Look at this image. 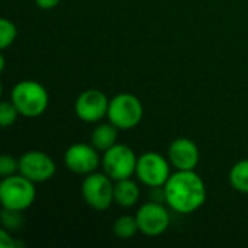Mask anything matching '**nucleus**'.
I'll use <instances>...</instances> for the list:
<instances>
[{
	"label": "nucleus",
	"mask_w": 248,
	"mask_h": 248,
	"mask_svg": "<svg viewBox=\"0 0 248 248\" xmlns=\"http://www.w3.org/2000/svg\"><path fill=\"white\" fill-rule=\"evenodd\" d=\"M64 166L74 174L87 176L102 166L99 151L92 144L76 142L64 153Z\"/></svg>",
	"instance_id": "nucleus-11"
},
{
	"label": "nucleus",
	"mask_w": 248,
	"mask_h": 248,
	"mask_svg": "<svg viewBox=\"0 0 248 248\" xmlns=\"http://www.w3.org/2000/svg\"><path fill=\"white\" fill-rule=\"evenodd\" d=\"M61 0H35V4L42 10H51L60 4Z\"/></svg>",
	"instance_id": "nucleus-22"
},
{
	"label": "nucleus",
	"mask_w": 248,
	"mask_h": 248,
	"mask_svg": "<svg viewBox=\"0 0 248 248\" xmlns=\"http://www.w3.org/2000/svg\"><path fill=\"white\" fill-rule=\"evenodd\" d=\"M170 169L171 163L169 161V158H166L160 153L148 151L138 157L135 176L144 186L158 189L163 187L171 176Z\"/></svg>",
	"instance_id": "nucleus-6"
},
{
	"label": "nucleus",
	"mask_w": 248,
	"mask_h": 248,
	"mask_svg": "<svg viewBox=\"0 0 248 248\" xmlns=\"http://www.w3.org/2000/svg\"><path fill=\"white\" fill-rule=\"evenodd\" d=\"M81 196L94 211H106L115 203V180L105 171H93L81 182Z\"/></svg>",
	"instance_id": "nucleus-5"
},
{
	"label": "nucleus",
	"mask_w": 248,
	"mask_h": 248,
	"mask_svg": "<svg viewBox=\"0 0 248 248\" xmlns=\"http://www.w3.org/2000/svg\"><path fill=\"white\" fill-rule=\"evenodd\" d=\"M10 102L25 118H38L44 115L49 105L46 89L35 80H20L10 90Z\"/></svg>",
	"instance_id": "nucleus-2"
},
{
	"label": "nucleus",
	"mask_w": 248,
	"mask_h": 248,
	"mask_svg": "<svg viewBox=\"0 0 248 248\" xmlns=\"http://www.w3.org/2000/svg\"><path fill=\"white\" fill-rule=\"evenodd\" d=\"M118 128L112 122H99L96 128L92 132L90 137V144L97 150V151H108L112 148L115 144H118Z\"/></svg>",
	"instance_id": "nucleus-13"
},
{
	"label": "nucleus",
	"mask_w": 248,
	"mask_h": 248,
	"mask_svg": "<svg viewBox=\"0 0 248 248\" xmlns=\"http://www.w3.org/2000/svg\"><path fill=\"white\" fill-rule=\"evenodd\" d=\"M138 155L125 144H115L102 155V169L112 180L129 179L135 174Z\"/></svg>",
	"instance_id": "nucleus-7"
},
{
	"label": "nucleus",
	"mask_w": 248,
	"mask_h": 248,
	"mask_svg": "<svg viewBox=\"0 0 248 248\" xmlns=\"http://www.w3.org/2000/svg\"><path fill=\"white\" fill-rule=\"evenodd\" d=\"M140 232L147 237L163 235L171 222L170 212L166 206L157 202H147L141 205L135 214Z\"/></svg>",
	"instance_id": "nucleus-10"
},
{
	"label": "nucleus",
	"mask_w": 248,
	"mask_h": 248,
	"mask_svg": "<svg viewBox=\"0 0 248 248\" xmlns=\"http://www.w3.org/2000/svg\"><path fill=\"white\" fill-rule=\"evenodd\" d=\"M0 247L1 248H13L15 247V241L12 240L9 231L6 228H3L0 231Z\"/></svg>",
	"instance_id": "nucleus-21"
},
{
	"label": "nucleus",
	"mask_w": 248,
	"mask_h": 248,
	"mask_svg": "<svg viewBox=\"0 0 248 248\" xmlns=\"http://www.w3.org/2000/svg\"><path fill=\"white\" fill-rule=\"evenodd\" d=\"M167 158L176 170H196L201 161V151L193 140L182 137L170 144Z\"/></svg>",
	"instance_id": "nucleus-12"
},
{
	"label": "nucleus",
	"mask_w": 248,
	"mask_h": 248,
	"mask_svg": "<svg viewBox=\"0 0 248 248\" xmlns=\"http://www.w3.org/2000/svg\"><path fill=\"white\" fill-rule=\"evenodd\" d=\"M230 185L240 193L248 195V158L235 163L228 174Z\"/></svg>",
	"instance_id": "nucleus-15"
},
{
	"label": "nucleus",
	"mask_w": 248,
	"mask_h": 248,
	"mask_svg": "<svg viewBox=\"0 0 248 248\" xmlns=\"http://www.w3.org/2000/svg\"><path fill=\"white\" fill-rule=\"evenodd\" d=\"M19 173L36 185L51 180L57 173V166L46 153L31 150L19 157Z\"/></svg>",
	"instance_id": "nucleus-9"
},
{
	"label": "nucleus",
	"mask_w": 248,
	"mask_h": 248,
	"mask_svg": "<svg viewBox=\"0 0 248 248\" xmlns=\"http://www.w3.org/2000/svg\"><path fill=\"white\" fill-rule=\"evenodd\" d=\"M19 173V158L16 160L15 157L9 154H3L0 158V174L1 177H7L12 174Z\"/></svg>",
	"instance_id": "nucleus-19"
},
{
	"label": "nucleus",
	"mask_w": 248,
	"mask_h": 248,
	"mask_svg": "<svg viewBox=\"0 0 248 248\" xmlns=\"http://www.w3.org/2000/svg\"><path fill=\"white\" fill-rule=\"evenodd\" d=\"M141 196L140 186L135 180L122 179L115 182V203L122 208H132L138 203Z\"/></svg>",
	"instance_id": "nucleus-14"
},
{
	"label": "nucleus",
	"mask_w": 248,
	"mask_h": 248,
	"mask_svg": "<svg viewBox=\"0 0 248 248\" xmlns=\"http://www.w3.org/2000/svg\"><path fill=\"white\" fill-rule=\"evenodd\" d=\"M144 118V105L138 96L132 93H119L109 102L108 121L119 131L137 128Z\"/></svg>",
	"instance_id": "nucleus-4"
},
{
	"label": "nucleus",
	"mask_w": 248,
	"mask_h": 248,
	"mask_svg": "<svg viewBox=\"0 0 248 248\" xmlns=\"http://www.w3.org/2000/svg\"><path fill=\"white\" fill-rule=\"evenodd\" d=\"M163 196L170 209L189 215L205 205L208 190L203 179L195 170H176L163 186Z\"/></svg>",
	"instance_id": "nucleus-1"
},
{
	"label": "nucleus",
	"mask_w": 248,
	"mask_h": 248,
	"mask_svg": "<svg viewBox=\"0 0 248 248\" xmlns=\"http://www.w3.org/2000/svg\"><path fill=\"white\" fill-rule=\"evenodd\" d=\"M19 110L12 102H1L0 103V125L3 128L12 126L19 116Z\"/></svg>",
	"instance_id": "nucleus-18"
},
{
	"label": "nucleus",
	"mask_w": 248,
	"mask_h": 248,
	"mask_svg": "<svg viewBox=\"0 0 248 248\" xmlns=\"http://www.w3.org/2000/svg\"><path fill=\"white\" fill-rule=\"evenodd\" d=\"M17 38V28L16 25L7 19L1 17L0 19V48L7 49Z\"/></svg>",
	"instance_id": "nucleus-17"
},
{
	"label": "nucleus",
	"mask_w": 248,
	"mask_h": 248,
	"mask_svg": "<svg viewBox=\"0 0 248 248\" xmlns=\"http://www.w3.org/2000/svg\"><path fill=\"white\" fill-rule=\"evenodd\" d=\"M22 212L17 211H10V209H3L1 212V224L3 228L9 230H17L22 224Z\"/></svg>",
	"instance_id": "nucleus-20"
},
{
	"label": "nucleus",
	"mask_w": 248,
	"mask_h": 248,
	"mask_svg": "<svg viewBox=\"0 0 248 248\" xmlns=\"http://www.w3.org/2000/svg\"><path fill=\"white\" fill-rule=\"evenodd\" d=\"M112 231H113V235L118 237L119 240H131V238H134L140 232L137 218L131 217V215L119 217L113 222Z\"/></svg>",
	"instance_id": "nucleus-16"
},
{
	"label": "nucleus",
	"mask_w": 248,
	"mask_h": 248,
	"mask_svg": "<svg viewBox=\"0 0 248 248\" xmlns=\"http://www.w3.org/2000/svg\"><path fill=\"white\" fill-rule=\"evenodd\" d=\"M108 96L97 89H89L80 93L74 103L76 116L86 124H99L108 118L109 110Z\"/></svg>",
	"instance_id": "nucleus-8"
},
{
	"label": "nucleus",
	"mask_w": 248,
	"mask_h": 248,
	"mask_svg": "<svg viewBox=\"0 0 248 248\" xmlns=\"http://www.w3.org/2000/svg\"><path fill=\"white\" fill-rule=\"evenodd\" d=\"M35 199L36 189L33 182L20 173L3 177L0 183V202L3 209L23 212L33 205Z\"/></svg>",
	"instance_id": "nucleus-3"
}]
</instances>
